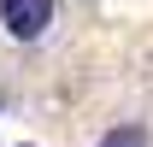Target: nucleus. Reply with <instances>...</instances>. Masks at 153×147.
I'll list each match as a JSON object with an SVG mask.
<instances>
[{
	"label": "nucleus",
	"instance_id": "f257e3e1",
	"mask_svg": "<svg viewBox=\"0 0 153 147\" xmlns=\"http://www.w3.org/2000/svg\"><path fill=\"white\" fill-rule=\"evenodd\" d=\"M0 24L12 41H41L53 24V0H0Z\"/></svg>",
	"mask_w": 153,
	"mask_h": 147
},
{
	"label": "nucleus",
	"instance_id": "f03ea898",
	"mask_svg": "<svg viewBox=\"0 0 153 147\" xmlns=\"http://www.w3.org/2000/svg\"><path fill=\"white\" fill-rule=\"evenodd\" d=\"M100 147H147V129L141 124H118V129L100 135Z\"/></svg>",
	"mask_w": 153,
	"mask_h": 147
}]
</instances>
